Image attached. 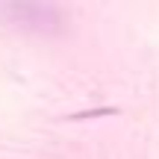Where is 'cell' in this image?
I'll return each mask as SVG.
<instances>
[{"mask_svg":"<svg viewBox=\"0 0 159 159\" xmlns=\"http://www.w3.org/2000/svg\"><path fill=\"white\" fill-rule=\"evenodd\" d=\"M0 18L6 24L21 30H33V33H59L62 30V12L50 3H30V0H12V3L0 6Z\"/></svg>","mask_w":159,"mask_h":159,"instance_id":"6da1fadb","label":"cell"}]
</instances>
